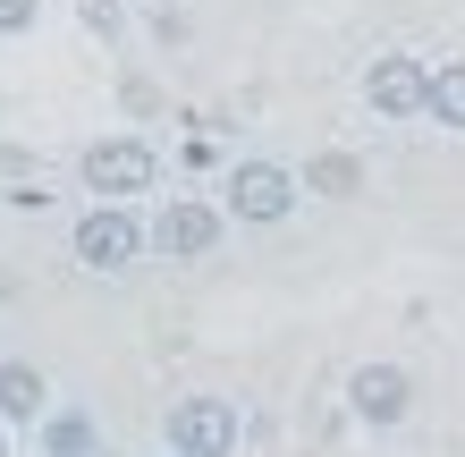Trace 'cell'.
<instances>
[{"instance_id": "cell-13", "label": "cell", "mask_w": 465, "mask_h": 457, "mask_svg": "<svg viewBox=\"0 0 465 457\" xmlns=\"http://www.w3.org/2000/svg\"><path fill=\"white\" fill-rule=\"evenodd\" d=\"M119 102H127V111H135V119H153V111H161V94L144 85V76H127V85H119Z\"/></svg>"}, {"instance_id": "cell-5", "label": "cell", "mask_w": 465, "mask_h": 457, "mask_svg": "<svg viewBox=\"0 0 465 457\" xmlns=\"http://www.w3.org/2000/svg\"><path fill=\"white\" fill-rule=\"evenodd\" d=\"M221 237H229V212L203 204V195H170V204L144 221V246H153L161 263H212V254H221Z\"/></svg>"}, {"instance_id": "cell-6", "label": "cell", "mask_w": 465, "mask_h": 457, "mask_svg": "<svg viewBox=\"0 0 465 457\" xmlns=\"http://www.w3.org/2000/svg\"><path fill=\"white\" fill-rule=\"evenodd\" d=\"M347 415L364 423V432H398V423L415 415V373L390 364V356L355 364V373H347Z\"/></svg>"}, {"instance_id": "cell-14", "label": "cell", "mask_w": 465, "mask_h": 457, "mask_svg": "<svg viewBox=\"0 0 465 457\" xmlns=\"http://www.w3.org/2000/svg\"><path fill=\"white\" fill-rule=\"evenodd\" d=\"M85 25H94V35H119L127 17H119V0H85Z\"/></svg>"}, {"instance_id": "cell-4", "label": "cell", "mask_w": 465, "mask_h": 457, "mask_svg": "<svg viewBox=\"0 0 465 457\" xmlns=\"http://www.w3.org/2000/svg\"><path fill=\"white\" fill-rule=\"evenodd\" d=\"M76 178H85L94 204H135L161 186V153L144 136H94L85 153H76Z\"/></svg>"}, {"instance_id": "cell-12", "label": "cell", "mask_w": 465, "mask_h": 457, "mask_svg": "<svg viewBox=\"0 0 465 457\" xmlns=\"http://www.w3.org/2000/svg\"><path fill=\"white\" fill-rule=\"evenodd\" d=\"M35 17H43V0H0V43H9V35H35Z\"/></svg>"}, {"instance_id": "cell-8", "label": "cell", "mask_w": 465, "mask_h": 457, "mask_svg": "<svg viewBox=\"0 0 465 457\" xmlns=\"http://www.w3.org/2000/svg\"><path fill=\"white\" fill-rule=\"evenodd\" d=\"M296 186H305V195H322V204H355V195H364V153L322 144L305 170H296Z\"/></svg>"}, {"instance_id": "cell-11", "label": "cell", "mask_w": 465, "mask_h": 457, "mask_svg": "<svg viewBox=\"0 0 465 457\" xmlns=\"http://www.w3.org/2000/svg\"><path fill=\"white\" fill-rule=\"evenodd\" d=\"M423 119L449 127V136H465V60H431V76H423Z\"/></svg>"}, {"instance_id": "cell-10", "label": "cell", "mask_w": 465, "mask_h": 457, "mask_svg": "<svg viewBox=\"0 0 465 457\" xmlns=\"http://www.w3.org/2000/svg\"><path fill=\"white\" fill-rule=\"evenodd\" d=\"M43 407H51V382H43V364L9 356V364H0V423L35 432V423H43Z\"/></svg>"}, {"instance_id": "cell-3", "label": "cell", "mask_w": 465, "mask_h": 457, "mask_svg": "<svg viewBox=\"0 0 465 457\" xmlns=\"http://www.w3.org/2000/svg\"><path fill=\"white\" fill-rule=\"evenodd\" d=\"M161 441H170V457H237L245 415L221 390H186V398H170V415H161Z\"/></svg>"}, {"instance_id": "cell-7", "label": "cell", "mask_w": 465, "mask_h": 457, "mask_svg": "<svg viewBox=\"0 0 465 457\" xmlns=\"http://www.w3.org/2000/svg\"><path fill=\"white\" fill-rule=\"evenodd\" d=\"M423 76H431V60H415V51H381V60L364 68V111L390 119V127L423 119Z\"/></svg>"}, {"instance_id": "cell-1", "label": "cell", "mask_w": 465, "mask_h": 457, "mask_svg": "<svg viewBox=\"0 0 465 457\" xmlns=\"http://www.w3.org/2000/svg\"><path fill=\"white\" fill-rule=\"evenodd\" d=\"M296 204H305V186H296L288 161H271V153L229 161V178H221V212H229L237 229H280Z\"/></svg>"}, {"instance_id": "cell-2", "label": "cell", "mask_w": 465, "mask_h": 457, "mask_svg": "<svg viewBox=\"0 0 465 457\" xmlns=\"http://www.w3.org/2000/svg\"><path fill=\"white\" fill-rule=\"evenodd\" d=\"M68 254L85 263V272H102V280H119V272H135L153 246H144V212L135 204H85L76 212V229H68Z\"/></svg>"}, {"instance_id": "cell-9", "label": "cell", "mask_w": 465, "mask_h": 457, "mask_svg": "<svg viewBox=\"0 0 465 457\" xmlns=\"http://www.w3.org/2000/svg\"><path fill=\"white\" fill-rule=\"evenodd\" d=\"M35 449H43V457H102V423H94V407H43Z\"/></svg>"}]
</instances>
